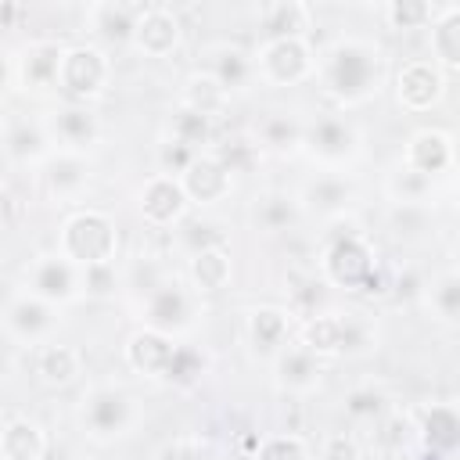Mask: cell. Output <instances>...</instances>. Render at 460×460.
<instances>
[{
  "mask_svg": "<svg viewBox=\"0 0 460 460\" xmlns=\"http://www.w3.org/2000/svg\"><path fill=\"white\" fill-rule=\"evenodd\" d=\"M320 93L338 108L352 111L370 104L388 83V54L374 36L341 32L323 50H316L313 72Z\"/></svg>",
  "mask_w": 460,
  "mask_h": 460,
  "instance_id": "cell-1",
  "label": "cell"
},
{
  "mask_svg": "<svg viewBox=\"0 0 460 460\" xmlns=\"http://www.w3.org/2000/svg\"><path fill=\"white\" fill-rule=\"evenodd\" d=\"M316 266L327 288H338L345 295H385L388 291V270L377 259L374 241L356 223V216L327 223L316 248Z\"/></svg>",
  "mask_w": 460,
  "mask_h": 460,
  "instance_id": "cell-2",
  "label": "cell"
},
{
  "mask_svg": "<svg viewBox=\"0 0 460 460\" xmlns=\"http://www.w3.org/2000/svg\"><path fill=\"white\" fill-rule=\"evenodd\" d=\"M295 345L316 359H363L381 349V320L363 309H313L302 316Z\"/></svg>",
  "mask_w": 460,
  "mask_h": 460,
  "instance_id": "cell-3",
  "label": "cell"
},
{
  "mask_svg": "<svg viewBox=\"0 0 460 460\" xmlns=\"http://www.w3.org/2000/svg\"><path fill=\"white\" fill-rule=\"evenodd\" d=\"M75 420L90 442L111 446V442L129 438L140 428L144 402L119 381H93L83 388V395L75 402Z\"/></svg>",
  "mask_w": 460,
  "mask_h": 460,
  "instance_id": "cell-4",
  "label": "cell"
},
{
  "mask_svg": "<svg viewBox=\"0 0 460 460\" xmlns=\"http://www.w3.org/2000/svg\"><path fill=\"white\" fill-rule=\"evenodd\" d=\"M133 313H137V327H151L158 334H169V338L183 341L201 323L205 302H201V295H194L187 288L183 277L165 273L155 288H147L144 295H137Z\"/></svg>",
  "mask_w": 460,
  "mask_h": 460,
  "instance_id": "cell-5",
  "label": "cell"
},
{
  "mask_svg": "<svg viewBox=\"0 0 460 460\" xmlns=\"http://www.w3.org/2000/svg\"><path fill=\"white\" fill-rule=\"evenodd\" d=\"M119 244L122 241H119L115 219L104 208L79 205L61 219L54 252L75 262L79 270H93V266H111L119 259Z\"/></svg>",
  "mask_w": 460,
  "mask_h": 460,
  "instance_id": "cell-6",
  "label": "cell"
},
{
  "mask_svg": "<svg viewBox=\"0 0 460 460\" xmlns=\"http://www.w3.org/2000/svg\"><path fill=\"white\" fill-rule=\"evenodd\" d=\"M367 155V133L341 111H327L305 122L302 158L316 172H349Z\"/></svg>",
  "mask_w": 460,
  "mask_h": 460,
  "instance_id": "cell-7",
  "label": "cell"
},
{
  "mask_svg": "<svg viewBox=\"0 0 460 460\" xmlns=\"http://www.w3.org/2000/svg\"><path fill=\"white\" fill-rule=\"evenodd\" d=\"M252 65H255V83H262L270 90H291V86H302L313 79L316 50L302 36L259 40V47L252 50Z\"/></svg>",
  "mask_w": 460,
  "mask_h": 460,
  "instance_id": "cell-8",
  "label": "cell"
},
{
  "mask_svg": "<svg viewBox=\"0 0 460 460\" xmlns=\"http://www.w3.org/2000/svg\"><path fill=\"white\" fill-rule=\"evenodd\" d=\"M111 54L97 43H68L61 54V72H58V93L72 104H93L104 97L111 86Z\"/></svg>",
  "mask_w": 460,
  "mask_h": 460,
  "instance_id": "cell-9",
  "label": "cell"
},
{
  "mask_svg": "<svg viewBox=\"0 0 460 460\" xmlns=\"http://www.w3.org/2000/svg\"><path fill=\"white\" fill-rule=\"evenodd\" d=\"M22 291L36 295L40 302H47L54 309H68L86 298V280H83V270L75 262H68L65 255L43 252V255L29 259V266L22 273Z\"/></svg>",
  "mask_w": 460,
  "mask_h": 460,
  "instance_id": "cell-10",
  "label": "cell"
},
{
  "mask_svg": "<svg viewBox=\"0 0 460 460\" xmlns=\"http://www.w3.org/2000/svg\"><path fill=\"white\" fill-rule=\"evenodd\" d=\"M392 90H395V104L406 115H428L431 108H438L446 101L449 75L431 58H410L395 68Z\"/></svg>",
  "mask_w": 460,
  "mask_h": 460,
  "instance_id": "cell-11",
  "label": "cell"
},
{
  "mask_svg": "<svg viewBox=\"0 0 460 460\" xmlns=\"http://www.w3.org/2000/svg\"><path fill=\"white\" fill-rule=\"evenodd\" d=\"M298 205L302 216H316L323 223H338L356 216L359 205V187L349 172H313L302 187H298Z\"/></svg>",
  "mask_w": 460,
  "mask_h": 460,
  "instance_id": "cell-12",
  "label": "cell"
},
{
  "mask_svg": "<svg viewBox=\"0 0 460 460\" xmlns=\"http://www.w3.org/2000/svg\"><path fill=\"white\" fill-rule=\"evenodd\" d=\"M54 144L40 122V115H22V111H4L0 115V158L11 169H40L50 158Z\"/></svg>",
  "mask_w": 460,
  "mask_h": 460,
  "instance_id": "cell-13",
  "label": "cell"
},
{
  "mask_svg": "<svg viewBox=\"0 0 460 460\" xmlns=\"http://www.w3.org/2000/svg\"><path fill=\"white\" fill-rule=\"evenodd\" d=\"M40 122H43V129L58 151L90 155L104 137V122L90 104H72V101L54 104L40 115Z\"/></svg>",
  "mask_w": 460,
  "mask_h": 460,
  "instance_id": "cell-14",
  "label": "cell"
},
{
  "mask_svg": "<svg viewBox=\"0 0 460 460\" xmlns=\"http://www.w3.org/2000/svg\"><path fill=\"white\" fill-rule=\"evenodd\" d=\"M0 323H4V331H7L18 345L36 349V345L54 341V334H58V327H61V309H54V305H47V302H40L36 295H29V291L18 288V291L4 302Z\"/></svg>",
  "mask_w": 460,
  "mask_h": 460,
  "instance_id": "cell-15",
  "label": "cell"
},
{
  "mask_svg": "<svg viewBox=\"0 0 460 460\" xmlns=\"http://www.w3.org/2000/svg\"><path fill=\"white\" fill-rule=\"evenodd\" d=\"M133 201H137V216L151 230H176L190 216V201H187L180 180L165 176V172L144 176L137 194H133Z\"/></svg>",
  "mask_w": 460,
  "mask_h": 460,
  "instance_id": "cell-16",
  "label": "cell"
},
{
  "mask_svg": "<svg viewBox=\"0 0 460 460\" xmlns=\"http://www.w3.org/2000/svg\"><path fill=\"white\" fill-rule=\"evenodd\" d=\"M65 43L40 36L14 50V90L29 97H50L58 93V72H61Z\"/></svg>",
  "mask_w": 460,
  "mask_h": 460,
  "instance_id": "cell-17",
  "label": "cell"
},
{
  "mask_svg": "<svg viewBox=\"0 0 460 460\" xmlns=\"http://www.w3.org/2000/svg\"><path fill=\"white\" fill-rule=\"evenodd\" d=\"M399 165L428 176L431 183H449L453 180V169H456V147H453V133L449 129H438V126H424V129H413L402 144V155H399Z\"/></svg>",
  "mask_w": 460,
  "mask_h": 460,
  "instance_id": "cell-18",
  "label": "cell"
},
{
  "mask_svg": "<svg viewBox=\"0 0 460 460\" xmlns=\"http://www.w3.org/2000/svg\"><path fill=\"white\" fill-rule=\"evenodd\" d=\"M40 172V187L47 194V201L54 205H75L93 180V162L90 155H75V151H50V158L36 169Z\"/></svg>",
  "mask_w": 460,
  "mask_h": 460,
  "instance_id": "cell-19",
  "label": "cell"
},
{
  "mask_svg": "<svg viewBox=\"0 0 460 460\" xmlns=\"http://www.w3.org/2000/svg\"><path fill=\"white\" fill-rule=\"evenodd\" d=\"M410 424H413V446L438 453L446 460H453V453L460 449V410L456 402L446 399H431L417 410H410Z\"/></svg>",
  "mask_w": 460,
  "mask_h": 460,
  "instance_id": "cell-20",
  "label": "cell"
},
{
  "mask_svg": "<svg viewBox=\"0 0 460 460\" xmlns=\"http://www.w3.org/2000/svg\"><path fill=\"white\" fill-rule=\"evenodd\" d=\"M144 7L147 4H126V0H93V4H86L83 25L93 36L90 43L104 47L108 54L111 50H129L133 25H137V18H140Z\"/></svg>",
  "mask_w": 460,
  "mask_h": 460,
  "instance_id": "cell-21",
  "label": "cell"
},
{
  "mask_svg": "<svg viewBox=\"0 0 460 460\" xmlns=\"http://www.w3.org/2000/svg\"><path fill=\"white\" fill-rule=\"evenodd\" d=\"M183 43V22L165 4H147L133 25L129 50L140 58H172Z\"/></svg>",
  "mask_w": 460,
  "mask_h": 460,
  "instance_id": "cell-22",
  "label": "cell"
},
{
  "mask_svg": "<svg viewBox=\"0 0 460 460\" xmlns=\"http://www.w3.org/2000/svg\"><path fill=\"white\" fill-rule=\"evenodd\" d=\"M176 180H180V187H183L190 208H212V205L226 201V198L234 194V187H237V176H234L212 151L194 155L190 165H187Z\"/></svg>",
  "mask_w": 460,
  "mask_h": 460,
  "instance_id": "cell-23",
  "label": "cell"
},
{
  "mask_svg": "<svg viewBox=\"0 0 460 460\" xmlns=\"http://www.w3.org/2000/svg\"><path fill=\"white\" fill-rule=\"evenodd\" d=\"M270 374H273V388L291 399H309L323 388V359H316L295 341L270 359Z\"/></svg>",
  "mask_w": 460,
  "mask_h": 460,
  "instance_id": "cell-24",
  "label": "cell"
},
{
  "mask_svg": "<svg viewBox=\"0 0 460 460\" xmlns=\"http://www.w3.org/2000/svg\"><path fill=\"white\" fill-rule=\"evenodd\" d=\"M291 309L284 305H252L244 313V341L252 349L255 359H273L284 345L295 341V323H291Z\"/></svg>",
  "mask_w": 460,
  "mask_h": 460,
  "instance_id": "cell-25",
  "label": "cell"
},
{
  "mask_svg": "<svg viewBox=\"0 0 460 460\" xmlns=\"http://www.w3.org/2000/svg\"><path fill=\"white\" fill-rule=\"evenodd\" d=\"M201 72H208L230 97L234 93H244L255 86V65H252V54L237 43H208L201 50Z\"/></svg>",
  "mask_w": 460,
  "mask_h": 460,
  "instance_id": "cell-26",
  "label": "cell"
},
{
  "mask_svg": "<svg viewBox=\"0 0 460 460\" xmlns=\"http://www.w3.org/2000/svg\"><path fill=\"white\" fill-rule=\"evenodd\" d=\"M172 349H176V338L169 334H158L151 327H133L122 341V359L133 374L147 377V381H162L165 377V367L172 359Z\"/></svg>",
  "mask_w": 460,
  "mask_h": 460,
  "instance_id": "cell-27",
  "label": "cell"
},
{
  "mask_svg": "<svg viewBox=\"0 0 460 460\" xmlns=\"http://www.w3.org/2000/svg\"><path fill=\"white\" fill-rule=\"evenodd\" d=\"M302 137H305V119L298 111H288V108L266 111L252 129V140L259 144V151L273 155V158H298Z\"/></svg>",
  "mask_w": 460,
  "mask_h": 460,
  "instance_id": "cell-28",
  "label": "cell"
},
{
  "mask_svg": "<svg viewBox=\"0 0 460 460\" xmlns=\"http://www.w3.org/2000/svg\"><path fill=\"white\" fill-rule=\"evenodd\" d=\"M32 374L47 388H68L83 377V352L68 341H47L32 349Z\"/></svg>",
  "mask_w": 460,
  "mask_h": 460,
  "instance_id": "cell-29",
  "label": "cell"
},
{
  "mask_svg": "<svg viewBox=\"0 0 460 460\" xmlns=\"http://www.w3.org/2000/svg\"><path fill=\"white\" fill-rule=\"evenodd\" d=\"M248 219L259 234L277 237V234H288L302 223V205L291 190H262V194H255V201L248 208Z\"/></svg>",
  "mask_w": 460,
  "mask_h": 460,
  "instance_id": "cell-30",
  "label": "cell"
},
{
  "mask_svg": "<svg viewBox=\"0 0 460 460\" xmlns=\"http://www.w3.org/2000/svg\"><path fill=\"white\" fill-rule=\"evenodd\" d=\"M183 280L201 298L230 288V280H234V255H230V248H205V252L187 255Z\"/></svg>",
  "mask_w": 460,
  "mask_h": 460,
  "instance_id": "cell-31",
  "label": "cell"
},
{
  "mask_svg": "<svg viewBox=\"0 0 460 460\" xmlns=\"http://www.w3.org/2000/svg\"><path fill=\"white\" fill-rule=\"evenodd\" d=\"M50 449V438H47V428L29 417V413H18L11 420H4L0 428V460H43Z\"/></svg>",
  "mask_w": 460,
  "mask_h": 460,
  "instance_id": "cell-32",
  "label": "cell"
},
{
  "mask_svg": "<svg viewBox=\"0 0 460 460\" xmlns=\"http://www.w3.org/2000/svg\"><path fill=\"white\" fill-rule=\"evenodd\" d=\"M259 29L262 40H288V36H302L309 40L313 29V7L302 0H273L259 7Z\"/></svg>",
  "mask_w": 460,
  "mask_h": 460,
  "instance_id": "cell-33",
  "label": "cell"
},
{
  "mask_svg": "<svg viewBox=\"0 0 460 460\" xmlns=\"http://www.w3.org/2000/svg\"><path fill=\"white\" fill-rule=\"evenodd\" d=\"M230 101H234V97H230L208 72H201V68H194V72L183 75L180 97H176L180 108H190V111H198V115H205V119H212V122L230 111Z\"/></svg>",
  "mask_w": 460,
  "mask_h": 460,
  "instance_id": "cell-34",
  "label": "cell"
},
{
  "mask_svg": "<svg viewBox=\"0 0 460 460\" xmlns=\"http://www.w3.org/2000/svg\"><path fill=\"white\" fill-rule=\"evenodd\" d=\"M431 29V61L446 72L456 75L460 72V4H438Z\"/></svg>",
  "mask_w": 460,
  "mask_h": 460,
  "instance_id": "cell-35",
  "label": "cell"
},
{
  "mask_svg": "<svg viewBox=\"0 0 460 460\" xmlns=\"http://www.w3.org/2000/svg\"><path fill=\"white\" fill-rule=\"evenodd\" d=\"M392 410H395L392 395H388L381 385H374V381H359V385H352V388L341 395V413H345V420L356 424V428H374V424L385 420Z\"/></svg>",
  "mask_w": 460,
  "mask_h": 460,
  "instance_id": "cell-36",
  "label": "cell"
},
{
  "mask_svg": "<svg viewBox=\"0 0 460 460\" xmlns=\"http://www.w3.org/2000/svg\"><path fill=\"white\" fill-rule=\"evenodd\" d=\"M381 190L392 205H413V208H431L435 198H438V183H431L428 176H420L406 165L388 169L385 180H381Z\"/></svg>",
  "mask_w": 460,
  "mask_h": 460,
  "instance_id": "cell-37",
  "label": "cell"
},
{
  "mask_svg": "<svg viewBox=\"0 0 460 460\" xmlns=\"http://www.w3.org/2000/svg\"><path fill=\"white\" fill-rule=\"evenodd\" d=\"M162 137H169V140L183 144L187 151L201 155V151H212V144H216V122L205 119V115H198V111H190V108H180L176 104Z\"/></svg>",
  "mask_w": 460,
  "mask_h": 460,
  "instance_id": "cell-38",
  "label": "cell"
},
{
  "mask_svg": "<svg viewBox=\"0 0 460 460\" xmlns=\"http://www.w3.org/2000/svg\"><path fill=\"white\" fill-rule=\"evenodd\" d=\"M212 370V356L201 349V345H194V341H176V349H172V359H169V367H165V385H172V388H198L201 381H205V374Z\"/></svg>",
  "mask_w": 460,
  "mask_h": 460,
  "instance_id": "cell-39",
  "label": "cell"
},
{
  "mask_svg": "<svg viewBox=\"0 0 460 460\" xmlns=\"http://www.w3.org/2000/svg\"><path fill=\"white\" fill-rule=\"evenodd\" d=\"M420 302L431 309L435 320H442L446 327H453L460 320V273L453 266H446L442 273H435L431 280H424Z\"/></svg>",
  "mask_w": 460,
  "mask_h": 460,
  "instance_id": "cell-40",
  "label": "cell"
},
{
  "mask_svg": "<svg viewBox=\"0 0 460 460\" xmlns=\"http://www.w3.org/2000/svg\"><path fill=\"white\" fill-rule=\"evenodd\" d=\"M385 29L392 32H410V29H428L438 14V4L431 0H385L377 7Z\"/></svg>",
  "mask_w": 460,
  "mask_h": 460,
  "instance_id": "cell-41",
  "label": "cell"
},
{
  "mask_svg": "<svg viewBox=\"0 0 460 460\" xmlns=\"http://www.w3.org/2000/svg\"><path fill=\"white\" fill-rule=\"evenodd\" d=\"M252 460H313V446L298 431H273L255 442Z\"/></svg>",
  "mask_w": 460,
  "mask_h": 460,
  "instance_id": "cell-42",
  "label": "cell"
},
{
  "mask_svg": "<svg viewBox=\"0 0 460 460\" xmlns=\"http://www.w3.org/2000/svg\"><path fill=\"white\" fill-rule=\"evenodd\" d=\"M212 155L237 176V172H248L259 158H262V151H259V144L252 140V137H244V133H234V137H226V140H216L212 144Z\"/></svg>",
  "mask_w": 460,
  "mask_h": 460,
  "instance_id": "cell-43",
  "label": "cell"
},
{
  "mask_svg": "<svg viewBox=\"0 0 460 460\" xmlns=\"http://www.w3.org/2000/svg\"><path fill=\"white\" fill-rule=\"evenodd\" d=\"M180 244H183L187 255L205 252V248H230L223 223H216V219H190V216L180 223Z\"/></svg>",
  "mask_w": 460,
  "mask_h": 460,
  "instance_id": "cell-44",
  "label": "cell"
},
{
  "mask_svg": "<svg viewBox=\"0 0 460 460\" xmlns=\"http://www.w3.org/2000/svg\"><path fill=\"white\" fill-rule=\"evenodd\" d=\"M377 431H374V438L388 449V453H406V446L413 442V424H410V410L402 413V410H392L385 420H377L374 424Z\"/></svg>",
  "mask_w": 460,
  "mask_h": 460,
  "instance_id": "cell-45",
  "label": "cell"
},
{
  "mask_svg": "<svg viewBox=\"0 0 460 460\" xmlns=\"http://www.w3.org/2000/svg\"><path fill=\"white\" fill-rule=\"evenodd\" d=\"M155 460H216V449L198 435H180V438H169Z\"/></svg>",
  "mask_w": 460,
  "mask_h": 460,
  "instance_id": "cell-46",
  "label": "cell"
},
{
  "mask_svg": "<svg viewBox=\"0 0 460 460\" xmlns=\"http://www.w3.org/2000/svg\"><path fill=\"white\" fill-rule=\"evenodd\" d=\"M320 460H363V442L352 431H331L320 442Z\"/></svg>",
  "mask_w": 460,
  "mask_h": 460,
  "instance_id": "cell-47",
  "label": "cell"
},
{
  "mask_svg": "<svg viewBox=\"0 0 460 460\" xmlns=\"http://www.w3.org/2000/svg\"><path fill=\"white\" fill-rule=\"evenodd\" d=\"M190 158H194V151H187L183 144H176V140H169V137L158 140V172L180 176V172L190 165Z\"/></svg>",
  "mask_w": 460,
  "mask_h": 460,
  "instance_id": "cell-48",
  "label": "cell"
},
{
  "mask_svg": "<svg viewBox=\"0 0 460 460\" xmlns=\"http://www.w3.org/2000/svg\"><path fill=\"white\" fill-rule=\"evenodd\" d=\"M388 291H395V298L399 302H413V298H420L424 295V277L417 273V270H399V277L395 280H388Z\"/></svg>",
  "mask_w": 460,
  "mask_h": 460,
  "instance_id": "cell-49",
  "label": "cell"
},
{
  "mask_svg": "<svg viewBox=\"0 0 460 460\" xmlns=\"http://www.w3.org/2000/svg\"><path fill=\"white\" fill-rule=\"evenodd\" d=\"M83 280H86V295H111V288H115V262L111 266L83 270Z\"/></svg>",
  "mask_w": 460,
  "mask_h": 460,
  "instance_id": "cell-50",
  "label": "cell"
},
{
  "mask_svg": "<svg viewBox=\"0 0 460 460\" xmlns=\"http://www.w3.org/2000/svg\"><path fill=\"white\" fill-rule=\"evenodd\" d=\"M18 349H22V345H18V341L4 331V323H0V377H7V374L18 367Z\"/></svg>",
  "mask_w": 460,
  "mask_h": 460,
  "instance_id": "cell-51",
  "label": "cell"
},
{
  "mask_svg": "<svg viewBox=\"0 0 460 460\" xmlns=\"http://www.w3.org/2000/svg\"><path fill=\"white\" fill-rule=\"evenodd\" d=\"M14 93V54L0 47V101Z\"/></svg>",
  "mask_w": 460,
  "mask_h": 460,
  "instance_id": "cell-52",
  "label": "cell"
},
{
  "mask_svg": "<svg viewBox=\"0 0 460 460\" xmlns=\"http://www.w3.org/2000/svg\"><path fill=\"white\" fill-rule=\"evenodd\" d=\"M18 14H22V7H18V4H11V0H0V29H11Z\"/></svg>",
  "mask_w": 460,
  "mask_h": 460,
  "instance_id": "cell-53",
  "label": "cell"
},
{
  "mask_svg": "<svg viewBox=\"0 0 460 460\" xmlns=\"http://www.w3.org/2000/svg\"><path fill=\"white\" fill-rule=\"evenodd\" d=\"M410 460H446V456H438V453H428V449H417V446H413Z\"/></svg>",
  "mask_w": 460,
  "mask_h": 460,
  "instance_id": "cell-54",
  "label": "cell"
},
{
  "mask_svg": "<svg viewBox=\"0 0 460 460\" xmlns=\"http://www.w3.org/2000/svg\"><path fill=\"white\" fill-rule=\"evenodd\" d=\"M4 190H7V183H4V172H0V201H4Z\"/></svg>",
  "mask_w": 460,
  "mask_h": 460,
  "instance_id": "cell-55",
  "label": "cell"
}]
</instances>
